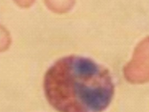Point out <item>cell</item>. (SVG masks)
Segmentation results:
<instances>
[{"label": "cell", "instance_id": "cell-4", "mask_svg": "<svg viewBox=\"0 0 149 112\" xmlns=\"http://www.w3.org/2000/svg\"><path fill=\"white\" fill-rule=\"evenodd\" d=\"M10 37L6 29L0 25V52L6 50L10 44Z\"/></svg>", "mask_w": 149, "mask_h": 112}, {"label": "cell", "instance_id": "cell-3", "mask_svg": "<svg viewBox=\"0 0 149 112\" xmlns=\"http://www.w3.org/2000/svg\"><path fill=\"white\" fill-rule=\"evenodd\" d=\"M47 6L52 11L64 13L73 6L75 0H45Z\"/></svg>", "mask_w": 149, "mask_h": 112}, {"label": "cell", "instance_id": "cell-5", "mask_svg": "<svg viewBox=\"0 0 149 112\" xmlns=\"http://www.w3.org/2000/svg\"><path fill=\"white\" fill-rule=\"evenodd\" d=\"M17 4L22 7H29L31 6L35 0H13Z\"/></svg>", "mask_w": 149, "mask_h": 112}, {"label": "cell", "instance_id": "cell-1", "mask_svg": "<svg viewBox=\"0 0 149 112\" xmlns=\"http://www.w3.org/2000/svg\"><path fill=\"white\" fill-rule=\"evenodd\" d=\"M45 94L59 112H102L109 106L114 86L108 70L79 56L64 57L46 73Z\"/></svg>", "mask_w": 149, "mask_h": 112}, {"label": "cell", "instance_id": "cell-2", "mask_svg": "<svg viewBox=\"0 0 149 112\" xmlns=\"http://www.w3.org/2000/svg\"><path fill=\"white\" fill-rule=\"evenodd\" d=\"M126 78L133 83L149 81V37L140 42L133 57L124 68Z\"/></svg>", "mask_w": 149, "mask_h": 112}]
</instances>
